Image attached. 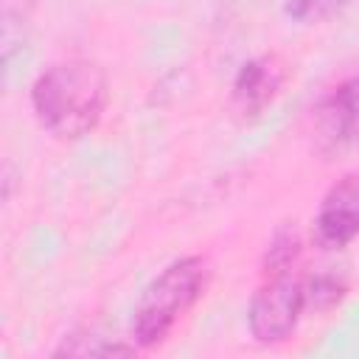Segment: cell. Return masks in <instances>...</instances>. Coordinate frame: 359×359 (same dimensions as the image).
<instances>
[{
    "label": "cell",
    "instance_id": "cell-1",
    "mask_svg": "<svg viewBox=\"0 0 359 359\" xmlns=\"http://www.w3.org/2000/svg\"><path fill=\"white\" fill-rule=\"evenodd\" d=\"M34 115L53 137L76 140L95 129L107 107V76L90 59L50 65L31 87Z\"/></svg>",
    "mask_w": 359,
    "mask_h": 359
},
{
    "label": "cell",
    "instance_id": "cell-2",
    "mask_svg": "<svg viewBox=\"0 0 359 359\" xmlns=\"http://www.w3.org/2000/svg\"><path fill=\"white\" fill-rule=\"evenodd\" d=\"M208 283V264L199 255H185L168 264L140 294L132 314V339L137 348L160 345L177 320L199 300Z\"/></svg>",
    "mask_w": 359,
    "mask_h": 359
},
{
    "label": "cell",
    "instance_id": "cell-3",
    "mask_svg": "<svg viewBox=\"0 0 359 359\" xmlns=\"http://www.w3.org/2000/svg\"><path fill=\"white\" fill-rule=\"evenodd\" d=\"M303 311V280L292 278V272H269L250 300L247 325L261 345H275L292 337Z\"/></svg>",
    "mask_w": 359,
    "mask_h": 359
},
{
    "label": "cell",
    "instance_id": "cell-4",
    "mask_svg": "<svg viewBox=\"0 0 359 359\" xmlns=\"http://www.w3.org/2000/svg\"><path fill=\"white\" fill-rule=\"evenodd\" d=\"M314 140L323 154H339L359 143V76L339 81L317 104Z\"/></svg>",
    "mask_w": 359,
    "mask_h": 359
},
{
    "label": "cell",
    "instance_id": "cell-5",
    "mask_svg": "<svg viewBox=\"0 0 359 359\" xmlns=\"http://www.w3.org/2000/svg\"><path fill=\"white\" fill-rule=\"evenodd\" d=\"M359 236V168L337 180L320 202L314 241L325 250H342Z\"/></svg>",
    "mask_w": 359,
    "mask_h": 359
},
{
    "label": "cell",
    "instance_id": "cell-6",
    "mask_svg": "<svg viewBox=\"0 0 359 359\" xmlns=\"http://www.w3.org/2000/svg\"><path fill=\"white\" fill-rule=\"evenodd\" d=\"M283 67L275 56H255L244 62L233 79V104L244 115H258L280 90Z\"/></svg>",
    "mask_w": 359,
    "mask_h": 359
},
{
    "label": "cell",
    "instance_id": "cell-7",
    "mask_svg": "<svg viewBox=\"0 0 359 359\" xmlns=\"http://www.w3.org/2000/svg\"><path fill=\"white\" fill-rule=\"evenodd\" d=\"M348 292V283L342 275L337 272H317L311 278L303 280V297H306V309L311 311H328L334 309Z\"/></svg>",
    "mask_w": 359,
    "mask_h": 359
},
{
    "label": "cell",
    "instance_id": "cell-8",
    "mask_svg": "<svg viewBox=\"0 0 359 359\" xmlns=\"http://www.w3.org/2000/svg\"><path fill=\"white\" fill-rule=\"evenodd\" d=\"M300 258V233L294 224H283L272 233L266 255H264V272H289L292 264Z\"/></svg>",
    "mask_w": 359,
    "mask_h": 359
},
{
    "label": "cell",
    "instance_id": "cell-9",
    "mask_svg": "<svg viewBox=\"0 0 359 359\" xmlns=\"http://www.w3.org/2000/svg\"><path fill=\"white\" fill-rule=\"evenodd\" d=\"M342 3H345V0H292V3H289V11H292L294 17L309 20V17H325V14L337 11Z\"/></svg>",
    "mask_w": 359,
    "mask_h": 359
}]
</instances>
